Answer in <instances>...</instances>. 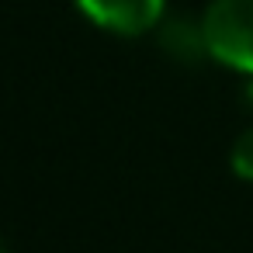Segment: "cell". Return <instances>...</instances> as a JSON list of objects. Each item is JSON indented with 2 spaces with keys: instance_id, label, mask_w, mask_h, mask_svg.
I'll use <instances>...</instances> for the list:
<instances>
[{
  "instance_id": "cell-1",
  "label": "cell",
  "mask_w": 253,
  "mask_h": 253,
  "mask_svg": "<svg viewBox=\"0 0 253 253\" xmlns=\"http://www.w3.org/2000/svg\"><path fill=\"white\" fill-rule=\"evenodd\" d=\"M201 28L218 66L253 77V0H208Z\"/></svg>"
},
{
  "instance_id": "cell-2",
  "label": "cell",
  "mask_w": 253,
  "mask_h": 253,
  "mask_svg": "<svg viewBox=\"0 0 253 253\" xmlns=\"http://www.w3.org/2000/svg\"><path fill=\"white\" fill-rule=\"evenodd\" d=\"M77 11L108 35L135 39L156 32L167 18V0H77Z\"/></svg>"
},
{
  "instance_id": "cell-3",
  "label": "cell",
  "mask_w": 253,
  "mask_h": 253,
  "mask_svg": "<svg viewBox=\"0 0 253 253\" xmlns=\"http://www.w3.org/2000/svg\"><path fill=\"white\" fill-rule=\"evenodd\" d=\"M156 45L160 52L177 63V66H201L208 56V42H205V28H201V18H187V14H167L160 25H156Z\"/></svg>"
},
{
  "instance_id": "cell-4",
  "label": "cell",
  "mask_w": 253,
  "mask_h": 253,
  "mask_svg": "<svg viewBox=\"0 0 253 253\" xmlns=\"http://www.w3.org/2000/svg\"><path fill=\"white\" fill-rule=\"evenodd\" d=\"M229 167H232V173L239 180H250L253 184V125L236 135V142L229 149Z\"/></svg>"
},
{
  "instance_id": "cell-5",
  "label": "cell",
  "mask_w": 253,
  "mask_h": 253,
  "mask_svg": "<svg viewBox=\"0 0 253 253\" xmlns=\"http://www.w3.org/2000/svg\"><path fill=\"white\" fill-rule=\"evenodd\" d=\"M239 97H243V104L253 111V77H246V84H243V90H239Z\"/></svg>"
},
{
  "instance_id": "cell-6",
  "label": "cell",
  "mask_w": 253,
  "mask_h": 253,
  "mask_svg": "<svg viewBox=\"0 0 253 253\" xmlns=\"http://www.w3.org/2000/svg\"><path fill=\"white\" fill-rule=\"evenodd\" d=\"M0 253H11V246L4 243V236H0Z\"/></svg>"
}]
</instances>
